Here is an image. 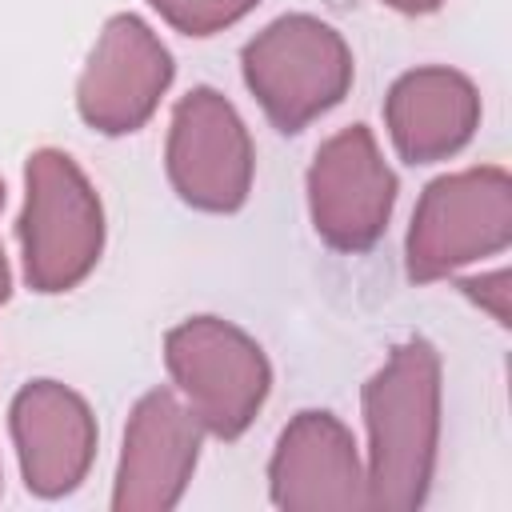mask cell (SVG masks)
<instances>
[{
  "instance_id": "2",
  "label": "cell",
  "mask_w": 512,
  "mask_h": 512,
  "mask_svg": "<svg viewBox=\"0 0 512 512\" xmlns=\"http://www.w3.org/2000/svg\"><path fill=\"white\" fill-rule=\"evenodd\" d=\"M24 280L60 296L92 276L104 252V204L84 168L60 148H36L24 164V212L16 224Z\"/></svg>"
},
{
  "instance_id": "14",
  "label": "cell",
  "mask_w": 512,
  "mask_h": 512,
  "mask_svg": "<svg viewBox=\"0 0 512 512\" xmlns=\"http://www.w3.org/2000/svg\"><path fill=\"white\" fill-rule=\"evenodd\" d=\"M508 284H512L508 272L496 268V272H488V276H468V280H460V292H464L468 300H476L484 312H492V320H496L500 328H508V324H512V308H508L512 288H508Z\"/></svg>"
},
{
  "instance_id": "1",
  "label": "cell",
  "mask_w": 512,
  "mask_h": 512,
  "mask_svg": "<svg viewBox=\"0 0 512 512\" xmlns=\"http://www.w3.org/2000/svg\"><path fill=\"white\" fill-rule=\"evenodd\" d=\"M368 464V508L416 512L428 500L440 448V352L424 340H400L360 388Z\"/></svg>"
},
{
  "instance_id": "5",
  "label": "cell",
  "mask_w": 512,
  "mask_h": 512,
  "mask_svg": "<svg viewBox=\"0 0 512 512\" xmlns=\"http://www.w3.org/2000/svg\"><path fill=\"white\" fill-rule=\"evenodd\" d=\"M512 244V176L500 164H476L436 176L412 212L404 236L408 280L428 284L464 264L500 256Z\"/></svg>"
},
{
  "instance_id": "16",
  "label": "cell",
  "mask_w": 512,
  "mask_h": 512,
  "mask_svg": "<svg viewBox=\"0 0 512 512\" xmlns=\"http://www.w3.org/2000/svg\"><path fill=\"white\" fill-rule=\"evenodd\" d=\"M12 296V268H8V256H4V244H0V304Z\"/></svg>"
},
{
  "instance_id": "17",
  "label": "cell",
  "mask_w": 512,
  "mask_h": 512,
  "mask_svg": "<svg viewBox=\"0 0 512 512\" xmlns=\"http://www.w3.org/2000/svg\"><path fill=\"white\" fill-rule=\"evenodd\" d=\"M0 208H4V180H0Z\"/></svg>"
},
{
  "instance_id": "3",
  "label": "cell",
  "mask_w": 512,
  "mask_h": 512,
  "mask_svg": "<svg viewBox=\"0 0 512 512\" xmlns=\"http://www.w3.org/2000/svg\"><path fill=\"white\" fill-rule=\"evenodd\" d=\"M240 72L280 132H304L352 88V48L320 16L288 12L264 24L240 52Z\"/></svg>"
},
{
  "instance_id": "8",
  "label": "cell",
  "mask_w": 512,
  "mask_h": 512,
  "mask_svg": "<svg viewBox=\"0 0 512 512\" xmlns=\"http://www.w3.org/2000/svg\"><path fill=\"white\" fill-rule=\"evenodd\" d=\"M176 76L172 52L132 12L104 20L76 80V112L104 136L140 132Z\"/></svg>"
},
{
  "instance_id": "13",
  "label": "cell",
  "mask_w": 512,
  "mask_h": 512,
  "mask_svg": "<svg viewBox=\"0 0 512 512\" xmlns=\"http://www.w3.org/2000/svg\"><path fill=\"white\" fill-rule=\"evenodd\" d=\"M164 24L184 36H216L244 20L260 0H148Z\"/></svg>"
},
{
  "instance_id": "11",
  "label": "cell",
  "mask_w": 512,
  "mask_h": 512,
  "mask_svg": "<svg viewBox=\"0 0 512 512\" xmlns=\"http://www.w3.org/2000/svg\"><path fill=\"white\" fill-rule=\"evenodd\" d=\"M20 476L32 496L60 500L76 492L96 460V416L88 400L60 380H28L8 408Z\"/></svg>"
},
{
  "instance_id": "10",
  "label": "cell",
  "mask_w": 512,
  "mask_h": 512,
  "mask_svg": "<svg viewBox=\"0 0 512 512\" xmlns=\"http://www.w3.org/2000/svg\"><path fill=\"white\" fill-rule=\"evenodd\" d=\"M268 496L284 512L368 508L364 464L348 424L324 408L296 412L272 448Z\"/></svg>"
},
{
  "instance_id": "12",
  "label": "cell",
  "mask_w": 512,
  "mask_h": 512,
  "mask_svg": "<svg viewBox=\"0 0 512 512\" xmlns=\"http://www.w3.org/2000/svg\"><path fill=\"white\" fill-rule=\"evenodd\" d=\"M384 128L408 164H436L456 156L480 128L476 84L448 68L424 64L392 80L384 96Z\"/></svg>"
},
{
  "instance_id": "7",
  "label": "cell",
  "mask_w": 512,
  "mask_h": 512,
  "mask_svg": "<svg viewBox=\"0 0 512 512\" xmlns=\"http://www.w3.org/2000/svg\"><path fill=\"white\" fill-rule=\"evenodd\" d=\"M316 236L336 252H368L396 208V172L388 168L368 124L328 136L304 176Z\"/></svg>"
},
{
  "instance_id": "6",
  "label": "cell",
  "mask_w": 512,
  "mask_h": 512,
  "mask_svg": "<svg viewBox=\"0 0 512 512\" xmlns=\"http://www.w3.org/2000/svg\"><path fill=\"white\" fill-rule=\"evenodd\" d=\"M164 168L188 208L216 216L244 208L256 176V148L248 124L224 92L200 84L176 100Z\"/></svg>"
},
{
  "instance_id": "15",
  "label": "cell",
  "mask_w": 512,
  "mask_h": 512,
  "mask_svg": "<svg viewBox=\"0 0 512 512\" xmlns=\"http://www.w3.org/2000/svg\"><path fill=\"white\" fill-rule=\"evenodd\" d=\"M380 4H388V8H396V12H404V16H428V12H436L444 0H380Z\"/></svg>"
},
{
  "instance_id": "9",
  "label": "cell",
  "mask_w": 512,
  "mask_h": 512,
  "mask_svg": "<svg viewBox=\"0 0 512 512\" xmlns=\"http://www.w3.org/2000/svg\"><path fill=\"white\" fill-rule=\"evenodd\" d=\"M204 428L172 388L144 392L124 424L112 508L116 512H168L188 492L200 460Z\"/></svg>"
},
{
  "instance_id": "4",
  "label": "cell",
  "mask_w": 512,
  "mask_h": 512,
  "mask_svg": "<svg viewBox=\"0 0 512 512\" xmlns=\"http://www.w3.org/2000/svg\"><path fill=\"white\" fill-rule=\"evenodd\" d=\"M164 368L204 432L236 440L272 392L264 348L224 316H188L164 336Z\"/></svg>"
}]
</instances>
